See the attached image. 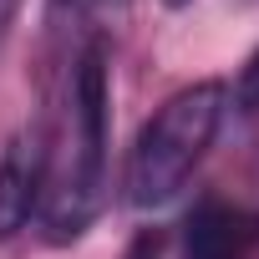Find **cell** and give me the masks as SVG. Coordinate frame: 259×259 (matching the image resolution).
Instances as JSON below:
<instances>
[{
	"mask_svg": "<svg viewBox=\"0 0 259 259\" xmlns=\"http://www.w3.org/2000/svg\"><path fill=\"white\" fill-rule=\"evenodd\" d=\"M219 122H224V87L219 81H198L173 92L138 133L133 153H127V203L133 208H158L168 203L193 168L203 163V153L219 138Z\"/></svg>",
	"mask_w": 259,
	"mask_h": 259,
	"instance_id": "6da1fadb",
	"label": "cell"
},
{
	"mask_svg": "<svg viewBox=\"0 0 259 259\" xmlns=\"http://www.w3.org/2000/svg\"><path fill=\"white\" fill-rule=\"evenodd\" d=\"M102 158H107V51L87 46L71 76V158L46 193V239L71 244L102 208Z\"/></svg>",
	"mask_w": 259,
	"mask_h": 259,
	"instance_id": "7a4b0ae2",
	"label": "cell"
},
{
	"mask_svg": "<svg viewBox=\"0 0 259 259\" xmlns=\"http://www.w3.org/2000/svg\"><path fill=\"white\" fill-rule=\"evenodd\" d=\"M46 198V143L41 133H16L0 153V244L16 239Z\"/></svg>",
	"mask_w": 259,
	"mask_h": 259,
	"instance_id": "3957f363",
	"label": "cell"
},
{
	"mask_svg": "<svg viewBox=\"0 0 259 259\" xmlns=\"http://www.w3.org/2000/svg\"><path fill=\"white\" fill-rule=\"evenodd\" d=\"M259 244V213L203 203L188 219V259H249Z\"/></svg>",
	"mask_w": 259,
	"mask_h": 259,
	"instance_id": "277c9868",
	"label": "cell"
},
{
	"mask_svg": "<svg viewBox=\"0 0 259 259\" xmlns=\"http://www.w3.org/2000/svg\"><path fill=\"white\" fill-rule=\"evenodd\" d=\"M234 102H239V112H244V117H254V112H259V51L244 61V71H239V81H234Z\"/></svg>",
	"mask_w": 259,
	"mask_h": 259,
	"instance_id": "5b68a950",
	"label": "cell"
},
{
	"mask_svg": "<svg viewBox=\"0 0 259 259\" xmlns=\"http://www.w3.org/2000/svg\"><path fill=\"white\" fill-rule=\"evenodd\" d=\"M127 259H158V234H143L138 244H133V254Z\"/></svg>",
	"mask_w": 259,
	"mask_h": 259,
	"instance_id": "8992f818",
	"label": "cell"
},
{
	"mask_svg": "<svg viewBox=\"0 0 259 259\" xmlns=\"http://www.w3.org/2000/svg\"><path fill=\"white\" fill-rule=\"evenodd\" d=\"M163 6H173V11H178V6H188V0H163Z\"/></svg>",
	"mask_w": 259,
	"mask_h": 259,
	"instance_id": "52a82bcc",
	"label": "cell"
},
{
	"mask_svg": "<svg viewBox=\"0 0 259 259\" xmlns=\"http://www.w3.org/2000/svg\"><path fill=\"white\" fill-rule=\"evenodd\" d=\"M0 21H6V11H0Z\"/></svg>",
	"mask_w": 259,
	"mask_h": 259,
	"instance_id": "ba28073f",
	"label": "cell"
},
{
	"mask_svg": "<svg viewBox=\"0 0 259 259\" xmlns=\"http://www.w3.org/2000/svg\"><path fill=\"white\" fill-rule=\"evenodd\" d=\"M112 6H122V0H112Z\"/></svg>",
	"mask_w": 259,
	"mask_h": 259,
	"instance_id": "9c48e42d",
	"label": "cell"
}]
</instances>
